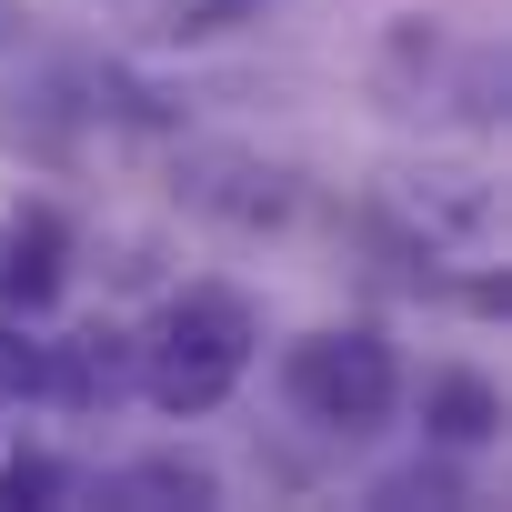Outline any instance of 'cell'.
I'll use <instances>...</instances> for the list:
<instances>
[{"label": "cell", "mask_w": 512, "mask_h": 512, "mask_svg": "<svg viewBox=\"0 0 512 512\" xmlns=\"http://www.w3.org/2000/svg\"><path fill=\"white\" fill-rule=\"evenodd\" d=\"M262 362V302L241 282H181L141 332H131V392L171 422H201L241 392V372Z\"/></svg>", "instance_id": "6da1fadb"}, {"label": "cell", "mask_w": 512, "mask_h": 512, "mask_svg": "<svg viewBox=\"0 0 512 512\" xmlns=\"http://www.w3.org/2000/svg\"><path fill=\"white\" fill-rule=\"evenodd\" d=\"M282 402L312 422V432H382L402 412V352L382 322H322L282 352Z\"/></svg>", "instance_id": "7a4b0ae2"}, {"label": "cell", "mask_w": 512, "mask_h": 512, "mask_svg": "<svg viewBox=\"0 0 512 512\" xmlns=\"http://www.w3.org/2000/svg\"><path fill=\"white\" fill-rule=\"evenodd\" d=\"M372 211H382V231L412 251V262H452V272L492 262V241H502V201H492V181H482V171H452V161L382 171Z\"/></svg>", "instance_id": "3957f363"}, {"label": "cell", "mask_w": 512, "mask_h": 512, "mask_svg": "<svg viewBox=\"0 0 512 512\" xmlns=\"http://www.w3.org/2000/svg\"><path fill=\"white\" fill-rule=\"evenodd\" d=\"M61 292H71V211H61V201L0 211V312H11V322H41Z\"/></svg>", "instance_id": "277c9868"}, {"label": "cell", "mask_w": 512, "mask_h": 512, "mask_svg": "<svg viewBox=\"0 0 512 512\" xmlns=\"http://www.w3.org/2000/svg\"><path fill=\"white\" fill-rule=\"evenodd\" d=\"M131 392V332L121 322H81L61 342H41V402L61 412H111Z\"/></svg>", "instance_id": "5b68a950"}, {"label": "cell", "mask_w": 512, "mask_h": 512, "mask_svg": "<svg viewBox=\"0 0 512 512\" xmlns=\"http://www.w3.org/2000/svg\"><path fill=\"white\" fill-rule=\"evenodd\" d=\"M422 432L452 442V452H472V442L502 432V392H492L482 372H432V382H422Z\"/></svg>", "instance_id": "8992f818"}, {"label": "cell", "mask_w": 512, "mask_h": 512, "mask_svg": "<svg viewBox=\"0 0 512 512\" xmlns=\"http://www.w3.org/2000/svg\"><path fill=\"white\" fill-rule=\"evenodd\" d=\"M101 502H181V512H201V502H221V472L201 452H141V462H121L101 482Z\"/></svg>", "instance_id": "52a82bcc"}, {"label": "cell", "mask_w": 512, "mask_h": 512, "mask_svg": "<svg viewBox=\"0 0 512 512\" xmlns=\"http://www.w3.org/2000/svg\"><path fill=\"white\" fill-rule=\"evenodd\" d=\"M251 11H262V0H151V31L161 41H211V31H231Z\"/></svg>", "instance_id": "ba28073f"}, {"label": "cell", "mask_w": 512, "mask_h": 512, "mask_svg": "<svg viewBox=\"0 0 512 512\" xmlns=\"http://www.w3.org/2000/svg\"><path fill=\"white\" fill-rule=\"evenodd\" d=\"M51 492H71V472H61L51 452H21V462H0V502H51Z\"/></svg>", "instance_id": "9c48e42d"}, {"label": "cell", "mask_w": 512, "mask_h": 512, "mask_svg": "<svg viewBox=\"0 0 512 512\" xmlns=\"http://www.w3.org/2000/svg\"><path fill=\"white\" fill-rule=\"evenodd\" d=\"M0 392H41V342H21L11 312H0Z\"/></svg>", "instance_id": "30bf717a"}]
</instances>
